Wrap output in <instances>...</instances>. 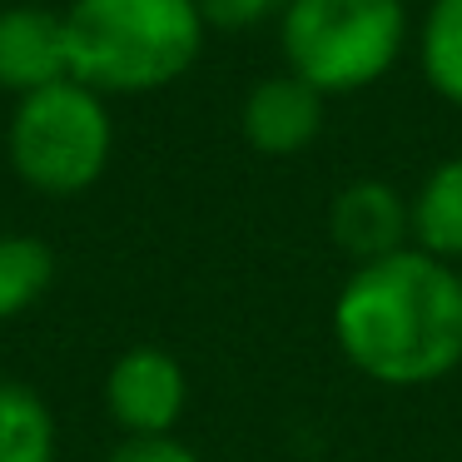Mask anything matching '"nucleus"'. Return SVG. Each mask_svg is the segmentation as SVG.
Returning <instances> with one entry per match:
<instances>
[{"label": "nucleus", "mask_w": 462, "mask_h": 462, "mask_svg": "<svg viewBox=\"0 0 462 462\" xmlns=\"http://www.w3.org/2000/svg\"><path fill=\"white\" fill-rule=\"evenodd\" d=\"M333 343L378 388H432L462 368V269L422 249L353 263L333 299Z\"/></svg>", "instance_id": "f257e3e1"}, {"label": "nucleus", "mask_w": 462, "mask_h": 462, "mask_svg": "<svg viewBox=\"0 0 462 462\" xmlns=\"http://www.w3.org/2000/svg\"><path fill=\"white\" fill-rule=\"evenodd\" d=\"M204 35L194 0H75L65 11L70 80L95 95H150L184 80Z\"/></svg>", "instance_id": "f03ea898"}, {"label": "nucleus", "mask_w": 462, "mask_h": 462, "mask_svg": "<svg viewBox=\"0 0 462 462\" xmlns=\"http://www.w3.org/2000/svg\"><path fill=\"white\" fill-rule=\"evenodd\" d=\"M412 45L408 0H289L279 15L283 70L319 95H358L398 70Z\"/></svg>", "instance_id": "7ed1b4c3"}, {"label": "nucleus", "mask_w": 462, "mask_h": 462, "mask_svg": "<svg viewBox=\"0 0 462 462\" xmlns=\"http://www.w3.org/2000/svg\"><path fill=\"white\" fill-rule=\"evenodd\" d=\"M11 164L35 194L70 199L100 184L115 154V120L105 95L80 80H60L25 95L11 115Z\"/></svg>", "instance_id": "20e7f679"}, {"label": "nucleus", "mask_w": 462, "mask_h": 462, "mask_svg": "<svg viewBox=\"0 0 462 462\" xmlns=\"http://www.w3.org/2000/svg\"><path fill=\"white\" fill-rule=\"evenodd\" d=\"M184 402H189V378H184L174 353L140 343V348H125L110 363L105 408L125 428V438H164V432H174V422L184 418Z\"/></svg>", "instance_id": "39448f33"}, {"label": "nucleus", "mask_w": 462, "mask_h": 462, "mask_svg": "<svg viewBox=\"0 0 462 462\" xmlns=\"http://www.w3.org/2000/svg\"><path fill=\"white\" fill-rule=\"evenodd\" d=\"M328 120V95H319L299 75H269L259 80L239 105V130L244 144L263 160H293V154L313 150Z\"/></svg>", "instance_id": "423d86ee"}, {"label": "nucleus", "mask_w": 462, "mask_h": 462, "mask_svg": "<svg viewBox=\"0 0 462 462\" xmlns=\"http://www.w3.org/2000/svg\"><path fill=\"white\" fill-rule=\"evenodd\" d=\"M328 239L353 263H373L412 244L408 194L388 180H348L328 199Z\"/></svg>", "instance_id": "0eeeda50"}, {"label": "nucleus", "mask_w": 462, "mask_h": 462, "mask_svg": "<svg viewBox=\"0 0 462 462\" xmlns=\"http://www.w3.org/2000/svg\"><path fill=\"white\" fill-rule=\"evenodd\" d=\"M70 80V41L65 15L41 5H11L0 11V90L35 95L45 85Z\"/></svg>", "instance_id": "6e6552de"}, {"label": "nucleus", "mask_w": 462, "mask_h": 462, "mask_svg": "<svg viewBox=\"0 0 462 462\" xmlns=\"http://www.w3.org/2000/svg\"><path fill=\"white\" fill-rule=\"evenodd\" d=\"M412 214V249L442 263H462V154L438 160L422 184L408 194Z\"/></svg>", "instance_id": "1a4fd4ad"}, {"label": "nucleus", "mask_w": 462, "mask_h": 462, "mask_svg": "<svg viewBox=\"0 0 462 462\" xmlns=\"http://www.w3.org/2000/svg\"><path fill=\"white\" fill-rule=\"evenodd\" d=\"M418 65L428 90L462 110V0H428L418 25Z\"/></svg>", "instance_id": "9d476101"}, {"label": "nucleus", "mask_w": 462, "mask_h": 462, "mask_svg": "<svg viewBox=\"0 0 462 462\" xmlns=\"http://www.w3.org/2000/svg\"><path fill=\"white\" fill-rule=\"evenodd\" d=\"M0 462H55V418L25 383H0Z\"/></svg>", "instance_id": "9b49d317"}, {"label": "nucleus", "mask_w": 462, "mask_h": 462, "mask_svg": "<svg viewBox=\"0 0 462 462\" xmlns=\"http://www.w3.org/2000/svg\"><path fill=\"white\" fill-rule=\"evenodd\" d=\"M55 279V254L35 234H0V319H21Z\"/></svg>", "instance_id": "f8f14e48"}, {"label": "nucleus", "mask_w": 462, "mask_h": 462, "mask_svg": "<svg viewBox=\"0 0 462 462\" xmlns=\"http://www.w3.org/2000/svg\"><path fill=\"white\" fill-rule=\"evenodd\" d=\"M204 15V25L209 31H254V25L263 21H279L283 11H289V0H194Z\"/></svg>", "instance_id": "ddd939ff"}, {"label": "nucleus", "mask_w": 462, "mask_h": 462, "mask_svg": "<svg viewBox=\"0 0 462 462\" xmlns=\"http://www.w3.org/2000/svg\"><path fill=\"white\" fill-rule=\"evenodd\" d=\"M110 462H199V452L174 432H164V438H125L110 452Z\"/></svg>", "instance_id": "4468645a"}]
</instances>
